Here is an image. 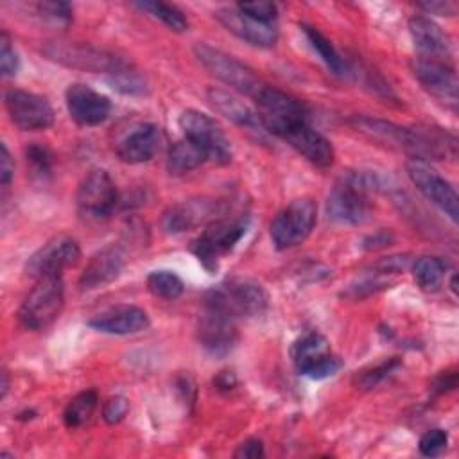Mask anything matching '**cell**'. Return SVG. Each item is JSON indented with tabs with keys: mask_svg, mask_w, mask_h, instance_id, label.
<instances>
[{
	"mask_svg": "<svg viewBox=\"0 0 459 459\" xmlns=\"http://www.w3.org/2000/svg\"><path fill=\"white\" fill-rule=\"evenodd\" d=\"M350 124L373 142L403 151L411 160H443L455 156V138L436 127H403L387 120L355 115Z\"/></svg>",
	"mask_w": 459,
	"mask_h": 459,
	"instance_id": "1",
	"label": "cell"
},
{
	"mask_svg": "<svg viewBox=\"0 0 459 459\" xmlns=\"http://www.w3.org/2000/svg\"><path fill=\"white\" fill-rule=\"evenodd\" d=\"M373 174L355 172L341 178L328 194L326 213L332 221L348 226H360L371 219L369 192L378 188Z\"/></svg>",
	"mask_w": 459,
	"mask_h": 459,
	"instance_id": "2",
	"label": "cell"
},
{
	"mask_svg": "<svg viewBox=\"0 0 459 459\" xmlns=\"http://www.w3.org/2000/svg\"><path fill=\"white\" fill-rule=\"evenodd\" d=\"M265 289L247 278H228L212 287L203 299V307L217 310L235 321L253 317L267 308Z\"/></svg>",
	"mask_w": 459,
	"mask_h": 459,
	"instance_id": "3",
	"label": "cell"
},
{
	"mask_svg": "<svg viewBox=\"0 0 459 459\" xmlns=\"http://www.w3.org/2000/svg\"><path fill=\"white\" fill-rule=\"evenodd\" d=\"M249 215L246 212L235 215L213 217L201 235L192 242L190 251L206 271H215L219 260L233 251V247L246 235Z\"/></svg>",
	"mask_w": 459,
	"mask_h": 459,
	"instance_id": "4",
	"label": "cell"
},
{
	"mask_svg": "<svg viewBox=\"0 0 459 459\" xmlns=\"http://www.w3.org/2000/svg\"><path fill=\"white\" fill-rule=\"evenodd\" d=\"M194 54L197 61L221 82L233 88L235 91H240L251 99L258 95V91L265 86L262 79L244 63L235 59L233 56L208 45V43H197L194 47Z\"/></svg>",
	"mask_w": 459,
	"mask_h": 459,
	"instance_id": "5",
	"label": "cell"
},
{
	"mask_svg": "<svg viewBox=\"0 0 459 459\" xmlns=\"http://www.w3.org/2000/svg\"><path fill=\"white\" fill-rule=\"evenodd\" d=\"M65 305V287L61 276L38 278L30 292L20 305L18 319L29 330L48 326Z\"/></svg>",
	"mask_w": 459,
	"mask_h": 459,
	"instance_id": "6",
	"label": "cell"
},
{
	"mask_svg": "<svg viewBox=\"0 0 459 459\" xmlns=\"http://www.w3.org/2000/svg\"><path fill=\"white\" fill-rule=\"evenodd\" d=\"M253 100L256 102V115L262 127L278 138L289 127L308 120V111L303 102L269 84H265Z\"/></svg>",
	"mask_w": 459,
	"mask_h": 459,
	"instance_id": "7",
	"label": "cell"
},
{
	"mask_svg": "<svg viewBox=\"0 0 459 459\" xmlns=\"http://www.w3.org/2000/svg\"><path fill=\"white\" fill-rule=\"evenodd\" d=\"M317 221V204L310 197L290 201L276 213L271 222V240L276 249H290L301 244L314 230Z\"/></svg>",
	"mask_w": 459,
	"mask_h": 459,
	"instance_id": "8",
	"label": "cell"
},
{
	"mask_svg": "<svg viewBox=\"0 0 459 459\" xmlns=\"http://www.w3.org/2000/svg\"><path fill=\"white\" fill-rule=\"evenodd\" d=\"M183 136L199 145L210 161L226 165L231 161V145L221 126L206 113L197 109H185L178 120Z\"/></svg>",
	"mask_w": 459,
	"mask_h": 459,
	"instance_id": "9",
	"label": "cell"
},
{
	"mask_svg": "<svg viewBox=\"0 0 459 459\" xmlns=\"http://www.w3.org/2000/svg\"><path fill=\"white\" fill-rule=\"evenodd\" d=\"M75 204L82 219L106 221L118 204V192L109 174L102 169L90 170L79 183Z\"/></svg>",
	"mask_w": 459,
	"mask_h": 459,
	"instance_id": "10",
	"label": "cell"
},
{
	"mask_svg": "<svg viewBox=\"0 0 459 459\" xmlns=\"http://www.w3.org/2000/svg\"><path fill=\"white\" fill-rule=\"evenodd\" d=\"M292 362L299 375L323 380L341 369V360L330 350V342L321 333H305L290 348Z\"/></svg>",
	"mask_w": 459,
	"mask_h": 459,
	"instance_id": "11",
	"label": "cell"
},
{
	"mask_svg": "<svg viewBox=\"0 0 459 459\" xmlns=\"http://www.w3.org/2000/svg\"><path fill=\"white\" fill-rule=\"evenodd\" d=\"M79 258V242L70 235H57L47 240L29 256L25 264V273L34 280L43 276H61L63 271L75 265Z\"/></svg>",
	"mask_w": 459,
	"mask_h": 459,
	"instance_id": "12",
	"label": "cell"
},
{
	"mask_svg": "<svg viewBox=\"0 0 459 459\" xmlns=\"http://www.w3.org/2000/svg\"><path fill=\"white\" fill-rule=\"evenodd\" d=\"M405 170L421 195L437 206L452 222H457L459 199L452 183H448L443 176H439L437 170L421 160H409Z\"/></svg>",
	"mask_w": 459,
	"mask_h": 459,
	"instance_id": "13",
	"label": "cell"
},
{
	"mask_svg": "<svg viewBox=\"0 0 459 459\" xmlns=\"http://www.w3.org/2000/svg\"><path fill=\"white\" fill-rule=\"evenodd\" d=\"M43 54L65 66L86 70L91 74H109L115 65L120 61L118 56L81 43H63L52 41L43 47Z\"/></svg>",
	"mask_w": 459,
	"mask_h": 459,
	"instance_id": "14",
	"label": "cell"
},
{
	"mask_svg": "<svg viewBox=\"0 0 459 459\" xmlns=\"http://www.w3.org/2000/svg\"><path fill=\"white\" fill-rule=\"evenodd\" d=\"M4 104L11 122L22 131L48 129L54 124L56 115L50 102L32 91L7 90Z\"/></svg>",
	"mask_w": 459,
	"mask_h": 459,
	"instance_id": "15",
	"label": "cell"
},
{
	"mask_svg": "<svg viewBox=\"0 0 459 459\" xmlns=\"http://www.w3.org/2000/svg\"><path fill=\"white\" fill-rule=\"evenodd\" d=\"M412 74L429 95L452 109L457 108V75L446 61L418 56L412 61Z\"/></svg>",
	"mask_w": 459,
	"mask_h": 459,
	"instance_id": "16",
	"label": "cell"
},
{
	"mask_svg": "<svg viewBox=\"0 0 459 459\" xmlns=\"http://www.w3.org/2000/svg\"><path fill=\"white\" fill-rule=\"evenodd\" d=\"M197 341L213 357H226L238 342L237 321L203 307L197 323Z\"/></svg>",
	"mask_w": 459,
	"mask_h": 459,
	"instance_id": "17",
	"label": "cell"
},
{
	"mask_svg": "<svg viewBox=\"0 0 459 459\" xmlns=\"http://www.w3.org/2000/svg\"><path fill=\"white\" fill-rule=\"evenodd\" d=\"M70 118L84 127L102 124L111 113V100L82 82H72L65 93Z\"/></svg>",
	"mask_w": 459,
	"mask_h": 459,
	"instance_id": "18",
	"label": "cell"
},
{
	"mask_svg": "<svg viewBox=\"0 0 459 459\" xmlns=\"http://www.w3.org/2000/svg\"><path fill=\"white\" fill-rule=\"evenodd\" d=\"M285 140L296 152H299L308 163H312L317 169H330L335 160L333 145L328 138H325L319 131H316L308 120L299 122L292 127H289L280 136Z\"/></svg>",
	"mask_w": 459,
	"mask_h": 459,
	"instance_id": "19",
	"label": "cell"
},
{
	"mask_svg": "<svg viewBox=\"0 0 459 459\" xmlns=\"http://www.w3.org/2000/svg\"><path fill=\"white\" fill-rule=\"evenodd\" d=\"M127 260V251L120 242H111L99 249L86 264L79 278V287L82 290H93L111 283L118 278Z\"/></svg>",
	"mask_w": 459,
	"mask_h": 459,
	"instance_id": "20",
	"label": "cell"
},
{
	"mask_svg": "<svg viewBox=\"0 0 459 459\" xmlns=\"http://www.w3.org/2000/svg\"><path fill=\"white\" fill-rule=\"evenodd\" d=\"M215 18L228 32L235 34L242 41H247L249 45L269 48L278 39V30L273 23L258 22L237 7H222L215 11Z\"/></svg>",
	"mask_w": 459,
	"mask_h": 459,
	"instance_id": "21",
	"label": "cell"
},
{
	"mask_svg": "<svg viewBox=\"0 0 459 459\" xmlns=\"http://www.w3.org/2000/svg\"><path fill=\"white\" fill-rule=\"evenodd\" d=\"M161 133L154 124H138L133 126L117 143V156L120 161L129 165L145 163L154 158L160 151Z\"/></svg>",
	"mask_w": 459,
	"mask_h": 459,
	"instance_id": "22",
	"label": "cell"
},
{
	"mask_svg": "<svg viewBox=\"0 0 459 459\" xmlns=\"http://www.w3.org/2000/svg\"><path fill=\"white\" fill-rule=\"evenodd\" d=\"M151 325L149 316L143 308L134 305H118L106 312L97 314L88 321V326H91L97 332L102 333H113V335H131L147 330Z\"/></svg>",
	"mask_w": 459,
	"mask_h": 459,
	"instance_id": "23",
	"label": "cell"
},
{
	"mask_svg": "<svg viewBox=\"0 0 459 459\" xmlns=\"http://www.w3.org/2000/svg\"><path fill=\"white\" fill-rule=\"evenodd\" d=\"M217 201H206V199H194L185 201L169 206L161 215V228L165 233L176 235L188 231L201 222H210L213 217H217Z\"/></svg>",
	"mask_w": 459,
	"mask_h": 459,
	"instance_id": "24",
	"label": "cell"
},
{
	"mask_svg": "<svg viewBox=\"0 0 459 459\" xmlns=\"http://www.w3.org/2000/svg\"><path fill=\"white\" fill-rule=\"evenodd\" d=\"M409 32L421 57L441 59L452 54V41L445 34V30L427 16H412L409 20Z\"/></svg>",
	"mask_w": 459,
	"mask_h": 459,
	"instance_id": "25",
	"label": "cell"
},
{
	"mask_svg": "<svg viewBox=\"0 0 459 459\" xmlns=\"http://www.w3.org/2000/svg\"><path fill=\"white\" fill-rule=\"evenodd\" d=\"M206 99L217 113H221L224 118L237 124L238 127L247 129V131H255V133H264L265 131L260 124V118H258L256 111H253L249 106H246L242 100H238L230 91L221 90V88H210L206 91Z\"/></svg>",
	"mask_w": 459,
	"mask_h": 459,
	"instance_id": "26",
	"label": "cell"
},
{
	"mask_svg": "<svg viewBox=\"0 0 459 459\" xmlns=\"http://www.w3.org/2000/svg\"><path fill=\"white\" fill-rule=\"evenodd\" d=\"M204 161H208V156L204 154V151L183 136L181 140L174 142L169 149L167 170L172 176H183L190 170H195Z\"/></svg>",
	"mask_w": 459,
	"mask_h": 459,
	"instance_id": "27",
	"label": "cell"
},
{
	"mask_svg": "<svg viewBox=\"0 0 459 459\" xmlns=\"http://www.w3.org/2000/svg\"><path fill=\"white\" fill-rule=\"evenodd\" d=\"M106 81L113 90L124 95L142 97V95H147L149 91L147 77L134 65L127 63L124 57H120L115 68L109 74H106Z\"/></svg>",
	"mask_w": 459,
	"mask_h": 459,
	"instance_id": "28",
	"label": "cell"
},
{
	"mask_svg": "<svg viewBox=\"0 0 459 459\" xmlns=\"http://www.w3.org/2000/svg\"><path fill=\"white\" fill-rule=\"evenodd\" d=\"M411 271L414 276L416 285L425 290V292H434L441 287L448 265L443 258L434 256V255H423L412 260L411 264Z\"/></svg>",
	"mask_w": 459,
	"mask_h": 459,
	"instance_id": "29",
	"label": "cell"
},
{
	"mask_svg": "<svg viewBox=\"0 0 459 459\" xmlns=\"http://www.w3.org/2000/svg\"><path fill=\"white\" fill-rule=\"evenodd\" d=\"M305 38L308 39L310 47L317 52V56L323 59V63L330 68V72H333L335 75H346L350 70H348V65L346 61L339 56V52L333 48V45L330 43L328 38H325L317 29L310 27V25H305L301 23L299 25Z\"/></svg>",
	"mask_w": 459,
	"mask_h": 459,
	"instance_id": "30",
	"label": "cell"
},
{
	"mask_svg": "<svg viewBox=\"0 0 459 459\" xmlns=\"http://www.w3.org/2000/svg\"><path fill=\"white\" fill-rule=\"evenodd\" d=\"M97 402H99V396H97V391H93V389H86V391H81L79 394H75L68 402V405L63 412L65 425L68 429H79L81 425H84L90 420V416L93 414Z\"/></svg>",
	"mask_w": 459,
	"mask_h": 459,
	"instance_id": "31",
	"label": "cell"
},
{
	"mask_svg": "<svg viewBox=\"0 0 459 459\" xmlns=\"http://www.w3.org/2000/svg\"><path fill=\"white\" fill-rule=\"evenodd\" d=\"M147 289L154 298L160 299H167L172 301L176 298H179L185 290L183 280L174 273V271H167V269H160V271H152L147 276Z\"/></svg>",
	"mask_w": 459,
	"mask_h": 459,
	"instance_id": "32",
	"label": "cell"
},
{
	"mask_svg": "<svg viewBox=\"0 0 459 459\" xmlns=\"http://www.w3.org/2000/svg\"><path fill=\"white\" fill-rule=\"evenodd\" d=\"M138 9L149 13L152 18L160 20L161 23H165L169 29L176 30V32H185L188 30V20L183 14V11H179L176 5L172 4H165V2H156V0H145V2H136L134 4Z\"/></svg>",
	"mask_w": 459,
	"mask_h": 459,
	"instance_id": "33",
	"label": "cell"
},
{
	"mask_svg": "<svg viewBox=\"0 0 459 459\" xmlns=\"http://www.w3.org/2000/svg\"><path fill=\"white\" fill-rule=\"evenodd\" d=\"M400 366V360L398 359H387V360H384V362H380V364H377V366H373V368H368V369H364V371H360V373H357V377H355V384H357V387H360V389H373V387H377L382 380H385L396 368Z\"/></svg>",
	"mask_w": 459,
	"mask_h": 459,
	"instance_id": "34",
	"label": "cell"
},
{
	"mask_svg": "<svg viewBox=\"0 0 459 459\" xmlns=\"http://www.w3.org/2000/svg\"><path fill=\"white\" fill-rule=\"evenodd\" d=\"M36 11L52 25L66 27L72 22V7L66 2H38Z\"/></svg>",
	"mask_w": 459,
	"mask_h": 459,
	"instance_id": "35",
	"label": "cell"
},
{
	"mask_svg": "<svg viewBox=\"0 0 459 459\" xmlns=\"http://www.w3.org/2000/svg\"><path fill=\"white\" fill-rule=\"evenodd\" d=\"M25 160H27V165L30 167V172L34 176H47L50 174L52 170V154L47 147H41L38 143H30L27 149H25Z\"/></svg>",
	"mask_w": 459,
	"mask_h": 459,
	"instance_id": "36",
	"label": "cell"
},
{
	"mask_svg": "<svg viewBox=\"0 0 459 459\" xmlns=\"http://www.w3.org/2000/svg\"><path fill=\"white\" fill-rule=\"evenodd\" d=\"M448 445V434L443 429H430L420 437V452L427 457H436L445 452Z\"/></svg>",
	"mask_w": 459,
	"mask_h": 459,
	"instance_id": "37",
	"label": "cell"
},
{
	"mask_svg": "<svg viewBox=\"0 0 459 459\" xmlns=\"http://www.w3.org/2000/svg\"><path fill=\"white\" fill-rule=\"evenodd\" d=\"M237 9L242 11L244 14L258 20V22H265V23H273L276 20L278 14V7L273 2H240L237 4Z\"/></svg>",
	"mask_w": 459,
	"mask_h": 459,
	"instance_id": "38",
	"label": "cell"
},
{
	"mask_svg": "<svg viewBox=\"0 0 459 459\" xmlns=\"http://www.w3.org/2000/svg\"><path fill=\"white\" fill-rule=\"evenodd\" d=\"M20 66V59L18 54L14 52L13 45H11V38L9 34L4 30L0 36V70L4 77H13L16 75Z\"/></svg>",
	"mask_w": 459,
	"mask_h": 459,
	"instance_id": "39",
	"label": "cell"
},
{
	"mask_svg": "<svg viewBox=\"0 0 459 459\" xmlns=\"http://www.w3.org/2000/svg\"><path fill=\"white\" fill-rule=\"evenodd\" d=\"M129 412V400L122 394H115L108 398L102 405V420L108 425H117L120 423Z\"/></svg>",
	"mask_w": 459,
	"mask_h": 459,
	"instance_id": "40",
	"label": "cell"
},
{
	"mask_svg": "<svg viewBox=\"0 0 459 459\" xmlns=\"http://www.w3.org/2000/svg\"><path fill=\"white\" fill-rule=\"evenodd\" d=\"M262 455H264V443L255 437L242 441L233 454V457H237V459H258Z\"/></svg>",
	"mask_w": 459,
	"mask_h": 459,
	"instance_id": "41",
	"label": "cell"
},
{
	"mask_svg": "<svg viewBox=\"0 0 459 459\" xmlns=\"http://www.w3.org/2000/svg\"><path fill=\"white\" fill-rule=\"evenodd\" d=\"M420 9H423L427 14H437V16H455L459 11V5L455 2H423L418 4Z\"/></svg>",
	"mask_w": 459,
	"mask_h": 459,
	"instance_id": "42",
	"label": "cell"
},
{
	"mask_svg": "<svg viewBox=\"0 0 459 459\" xmlns=\"http://www.w3.org/2000/svg\"><path fill=\"white\" fill-rule=\"evenodd\" d=\"M13 176H14V161H13L11 152L5 147V143H2V147H0V183L4 186H7L13 179Z\"/></svg>",
	"mask_w": 459,
	"mask_h": 459,
	"instance_id": "43",
	"label": "cell"
},
{
	"mask_svg": "<svg viewBox=\"0 0 459 459\" xmlns=\"http://www.w3.org/2000/svg\"><path fill=\"white\" fill-rule=\"evenodd\" d=\"M455 384H457V375L452 373V371H446V373L443 371V373L434 380L432 391L437 393V394H443V393H446V391H452V389L455 387Z\"/></svg>",
	"mask_w": 459,
	"mask_h": 459,
	"instance_id": "44",
	"label": "cell"
},
{
	"mask_svg": "<svg viewBox=\"0 0 459 459\" xmlns=\"http://www.w3.org/2000/svg\"><path fill=\"white\" fill-rule=\"evenodd\" d=\"M7 389H9V380H7V371H4L2 373V398H5Z\"/></svg>",
	"mask_w": 459,
	"mask_h": 459,
	"instance_id": "45",
	"label": "cell"
}]
</instances>
